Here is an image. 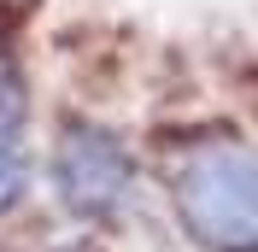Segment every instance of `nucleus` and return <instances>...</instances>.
Returning <instances> with one entry per match:
<instances>
[{
    "mask_svg": "<svg viewBox=\"0 0 258 252\" xmlns=\"http://www.w3.org/2000/svg\"><path fill=\"white\" fill-rule=\"evenodd\" d=\"M30 176V88L0 41V211H12Z\"/></svg>",
    "mask_w": 258,
    "mask_h": 252,
    "instance_id": "obj_3",
    "label": "nucleus"
},
{
    "mask_svg": "<svg viewBox=\"0 0 258 252\" xmlns=\"http://www.w3.org/2000/svg\"><path fill=\"white\" fill-rule=\"evenodd\" d=\"M53 188H59L64 211H77V217H112L135 188V164L117 135L71 117L53 141Z\"/></svg>",
    "mask_w": 258,
    "mask_h": 252,
    "instance_id": "obj_2",
    "label": "nucleus"
},
{
    "mask_svg": "<svg viewBox=\"0 0 258 252\" xmlns=\"http://www.w3.org/2000/svg\"><path fill=\"white\" fill-rule=\"evenodd\" d=\"M170 194L182 229L206 252H258V153H200L176 170Z\"/></svg>",
    "mask_w": 258,
    "mask_h": 252,
    "instance_id": "obj_1",
    "label": "nucleus"
}]
</instances>
